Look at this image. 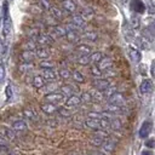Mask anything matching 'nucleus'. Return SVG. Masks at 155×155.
Returning <instances> with one entry per match:
<instances>
[{
	"label": "nucleus",
	"instance_id": "nucleus-1",
	"mask_svg": "<svg viewBox=\"0 0 155 155\" xmlns=\"http://www.w3.org/2000/svg\"><path fill=\"white\" fill-rule=\"evenodd\" d=\"M2 38L6 39L11 34L12 29V22L10 17V11H8V1L5 0L2 2Z\"/></svg>",
	"mask_w": 155,
	"mask_h": 155
},
{
	"label": "nucleus",
	"instance_id": "nucleus-2",
	"mask_svg": "<svg viewBox=\"0 0 155 155\" xmlns=\"http://www.w3.org/2000/svg\"><path fill=\"white\" fill-rule=\"evenodd\" d=\"M151 128H153L151 121H150V120H145V121L142 124V126H140V128H139V131H138V136H139L140 138H147V137L149 136V133L151 132Z\"/></svg>",
	"mask_w": 155,
	"mask_h": 155
},
{
	"label": "nucleus",
	"instance_id": "nucleus-3",
	"mask_svg": "<svg viewBox=\"0 0 155 155\" xmlns=\"http://www.w3.org/2000/svg\"><path fill=\"white\" fill-rule=\"evenodd\" d=\"M64 98V94L61 93V92H50L45 96V101L47 103H52V104H56V103H59L62 102Z\"/></svg>",
	"mask_w": 155,
	"mask_h": 155
},
{
	"label": "nucleus",
	"instance_id": "nucleus-4",
	"mask_svg": "<svg viewBox=\"0 0 155 155\" xmlns=\"http://www.w3.org/2000/svg\"><path fill=\"white\" fill-rule=\"evenodd\" d=\"M35 41H36V44L41 45V47H46V46H50L53 42V39L48 34H39L38 38L35 39Z\"/></svg>",
	"mask_w": 155,
	"mask_h": 155
},
{
	"label": "nucleus",
	"instance_id": "nucleus-5",
	"mask_svg": "<svg viewBox=\"0 0 155 155\" xmlns=\"http://www.w3.org/2000/svg\"><path fill=\"white\" fill-rule=\"evenodd\" d=\"M93 86L97 91H101V92H104L108 87H110V82L107 80V79H94L93 80Z\"/></svg>",
	"mask_w": 155,
	"mask_h": 155
},
{
	"label": "nucleus",
	"instance_id": "nucleus-6",
	"mask_svg": "<svg viewBox=\"0 0 155 155\" xmlns=\"http://www.w3.org/2000/svg\"><path fill=\"white\" fill-rule=\"evenodd\" d=\"M108 101H109V104H114V105H117V107H122L125 104V102H126L125 97L119 92H116L111 97H109Z\"/></svg>",
	"mask_w": 155,
	"mask_h": 155
},
{
	"label": "nucleus",
	"instance_id": "nucleus-7",
	"mask_svg": "<svg viewBox=\"0 0 155 155\" xmlns=\"http://www.w3.org/2000/svg\"><path fill=\"white\" fill-rule=\"evenodd\" d=\"M130 7L136 13H143L145 11V4L142 0H132L130 4Z\"/></svg>",
	"mask_w": 155,
	"mask_h": 155
},
{
	"label": "nucleus",
	"instance_id": "nucleus-8",
	"mask_svg": "<svg viewBox=\"0 0 155 155\" xmlns=\"http://www.w3.org/2000/svg\"><path fill=\"white\" fill-rule=\"evenodd\" d=\"M85 24H86L85 19H84L80 15H75V16L71 17V24H69V27H70L73 30H75L74 28H84Z\"/></svg>",
	"mask_w": 155,
	"mask_h": 155
},
{
	"label": "nucleus",
	"instance_id": "nucleus-9",
	"mask_svg": "<svg viewBox=\"0 0 155 155\" xmlns=\"http://www.w3.org/2000/svg\"><path fill=\"white\" fill-rule=\"evenodd\" d=\"M128 56H130L131 61L134 62V63H139L140 59H142V53L139 52V50L138 48H134L132 46L128 47Z\"/></svg>",
	"mask_w": 155,
	"mask_h": 155
},
{
	"label": "nucleus",
	"instance_id": "nucleus-10",
	"mask_svg": "<svg viewBox=\"0 0 155 155\" xmlns=\"http://www.w3.org/2000/svg\"><path fill=\"white\" fill-rule=\"evenodd\" d=\"M41 76L45 79V81H54L58 75L53 69H42L41 70Z\"/></svg>",
	"mask_w": 155,
	"mask_h": 155
},
{
	"label": "nucleus",
	"instance_id": "nucleus-11",
	"mask_svg": "<svg viewBox=\"0 0 155 155\" xmlns=\"http://www.w3.org/2000/svg\"><path fill=\"white\" fill-rule=\"evenodd\" d=\"M0 136L4 137L7 140H12L16 137V132L12 128H7V127H0Z\"/></svg>",
	"mask_w": 155,
	"mask_h": 155
},
{
	"label": "nucleus",
	"instance_id": "nucleus-12",
	"mask_svg": "<svg viewBox=\"0 0 155 155\" xmlns=\"http://www.w3.org/2000/svg\"><path fill=\"white\" fill-rule=\"evenodd\" d=\"M81 103V98L76 94H73L70 97H68V99L65 101V108H75Z\"/></svg>",
	"mask_w": 155,
	"mask_h": 155
},
{
	"label": "nucleus",
	"instance_id": "nucleus-13",
	"mask_svg": "<svg viewBox=\"0 0 155 155\" xmlns=\"http://www.w3.org/2000/svg\"><path fill=\"white\" fill-rule=\"evenodd\" d=\"M151 90H153V82H151V80H149V79L143 80L142 84H140V86H139V91H140V93L145 94V93L151 92Z\"/></svg>",
	"mask_w": 155,
	"mask_h": 155
},
{
	"label": "nucleus",
	"instance_id": "nucleus-14",
	"mask_svg": "<svg viewBox=\"0 0 155 155\" xmlns=\"http://www.w3.org/2000/svg\"><path fill=\"white\" fill-rule=\"evenodd\" d=\"M97 67L99 68V70L105 71V70H108V69H110V68L113 67V61H111L109 57H103V59L98 63Z\"/></svg>",
	"mask_w": 155,
	"mask_h": 155
},
{
	"label": "nucleus",
	"instance_id": "nucleus-15",
	"mask_svg": "<svg viewBox=\"0 0 155 155\" xmlns=\"http://www.w3.org/2000/svg\"><path fill=\"white\" fill-rule=\"evenodd\" d=\"M85 125H86L87 127L92 128V130H96V131L102 130V127H101V122H99V119L87 117V119H86V121H85Z\"/></svg>",
	"mask_w": 155,
	"mask_h": 155
},
{
	"label": "nucleus",
	"instance_id": "nucleus-16",
	"mask_svg": "<svg viewBox=\"0 0 155 155\" xmlns=\"http://www.w3.org/2000/svg\"><path fill=\"white\" fill-rule=\"evenodd\" d=\"M67 31L68 29L63 25H54L52 27V34L56 36V38H63L67 35Z\"/></svg>",
	"mask_w": 155,
	"mask_h": 155
},
{
	"label": "nucleus",
	"instance_id": "nucleus-17",
	"mask_svg": "<svg viewBox=\"0 0 155 155\" xmlns=\"http://www.w3.org/2000/svg\"><path fill=\"white\" fill-rule=\"evenodd\" d=\"M102 147H103V150L105 153H113L116 148V140L115 139H107V140H104Z\"/></svg>",
	"mask_w": 155,
	"mask_h": 155
},
{
	"label": "nucleus",
	"instance_id": "nucleus-18",
	"mask_svg": "<svg viewBox=\"0 0 155 155\" xmlns=\"http://www.w3.org/2000/svg\"><path fill=\"white\" fill-rule=\"evenodd\" d=\"M61 6H62L63 10H65L67 12H70V13L75 12V10H76V5L73 0H63L61 2Z\"/></svg>",
	"mask_w": 155,
	"mask_h": 155
},
{
	"label": "nucleus",
	"instance_id": "nucleus-19",
	"mask_svg": "<svg viewBox=\"0 0 155 155\" xmlns=\"http://www.w3.org/2000/svg\"><path fill=\"white\" fill-rule=\"evenodd\" d=\"M58 107L56 104H52V103H44L41 104V110L45 113V114H53L56 111H58Z\"/></svg>",
	"mask_w": 155,
	"mask_h": 155
},
{
	"label": "nucleus",
	"instance_id": "nucleus-20",
	"mask_svg": "<svg viewBox=\"0 0 155 155\" xmlns=\"http://www.w3.org/2000/svg\"><path fill=\"white\" fill-rule=\"evenodd\" d=\"M27 122L24 121V120H17V121H15L13 124H12V130L15 131V132H22V131H25L27 130Z\"/></svg>",
	"mask_w": 155,
	"mask_h": 155
},
{
	"label": "nucleus",
	"instance_id": "nucleus-21",
	"mask_svg": "<svg viewBox=\"0 0 155 155\" xmlns=\"http://www.w3.org/2000/svg\"><path fill=\"white\" fill-rule=\"evenodd\" d=\"M36 57L35 51H23L21 53V58L22 61H24V63H31V61Z\"/></svg>",
	"mask_w": 155,
	"mask_h": 155
},
{
	"label": "nucleus",
	"instance_id": "nucleus-22",
	"mask_svg": "<svg viewBox=\"0 0 155 155\" xmlns=\"http://www.w3.org/2000/svg\"><path fill=\"white\" fill-rule=\"evenodd\" d=\"M45 84H46V81H45V79L41 75H35L33 78V80H31V85L35 88H41V87L45 86Z\"/></svg>",
	"mask_w": 155,
	"mask_h": 155
},
{
	"label": "nucleus",
	"instance_id": "nucleus-23",
	"mask_svg": "<svg viewBox=\"0 0 155 155\" xmlns=\"http://www.w3.org/2000/svg\"><path fill=\"white\" fill-rule=\"evenodd\" d=\"M35 54L36 57L39 58H42V59H47L50 57V51L46 48V47H38L35 50Z\"/></svg>",
	"mask_w": 155,
	"mask_h": 155
},
{
	"label": "nucleus",
	"instance_id": "nucleus-24",
	"mask_svg": "<svg viewBox=\"0 0 155 155\" xmlns=\"http://www.w3.org/2000/svg\"><path fill=\"white\" fill-rule=\"evenodd\" d=\"M65 38H67L68 41H70V42H76V41H79V39H80L79 34L76 33V30H73V29H68Z\"/></svg>",
	"mask_w": 155,
	"mask_h": 155
},
{
	"label": "nucleus",
	"instance_id": "nucleus-25",
	"mask_svg": "<svg viewBox=\"0 0 155 155\" xmlns=\"http://www.w3.org/2000/svg\"><path fill=\"white\" fill-rule=\"evenodd\" d=\"M76 51L80 53V56H88L91 52H92V50H91V47L88 46V45H79L78 47H76Z\"/></svg>",
	"mask_w": 155,
	"mask_h": 155
},
{
	"label": "nucleus",
	"instance_id": "nucleus-26",
	"mask_svg": "<svg viewBox=\"0 0 155 155\" xmlns=\"http://www.w3.org/2000/svg\"><path fill=\"white\" fill-rule=\"evenodd\" d=\"M136 44H137V46H138L139 48H142V50H148V48H149V42H148V40H147L145 38H143V36L137 38V39H136Z\"/></svg>",
	"mask_w": 155,
	"mask_h": 155
},
{
	"label": "nucleus",
	"instance_id": "nucleus-27",
	"mask_svg": "<svg viewBox=\"0 0 155 155\" xmlns=\"http://www.w3.org/2000/svg\"><path fill=\"white\" fill-rule=\"evenodd\" d=\"M122 111V108L121 107H117V105H114V104H108L105 107V113H109V114H120Z\"/></svg>",
	"mask_w": 155,
	"mask_h": 155
},
{
	"label": "nucleus",
	"instance_id": "nucleus-28",
	"mask_svg": "<svg viewBox=\"0 0 155 155\" xmlns=\"http://www.w3.org/2000/svg\"><path fill=\"white\" fill-rule=\"evenodd\" d=\"M50 12H51L52 17L56 18V19H62L63 18V11L61 8H58V7H56V6H51Z\"/></svg>",
	"mask_w": 155,
	"mask_h": 155
},
{
	"label": "nucleus",
	"instance_id": "nucleus-29",
	"mask_svg": "<svg viewBox=\"0 0 155 155\" xmlns=\"http://www.w3.org/2000/svg\"><path fill=\"white\" fill-rule=\"evenodd\" d=\"M103 53L102 52H93V53H91L90 54V61H91V63H99L102 59H103Z\"/></svg>",
	"mask_w": 155,
	"mask_h": 155
},
{
	"label": "nucleus",
	"instance_id": "nucleus-30",
	"mask_svg": "<svg viewBox=\"0 0 155 155\" xmlns=\"http://www.w3.org/2000/svg\"><path fill=\"white\" fill-rule=\"evenodd\" d=\"M104 138H102V137H99V136H97V134H94L92 138H91V144L92 145H94V147H102L103 145V143H104Z\"/></svg>",
	"mask_w": 155,
	"mask_h": 155
},
{
	"label": "nucleus",
	"instance_id": "nucleus-31",
	"mask_svg": "<svg viewBox=\"0 0 155 155\" xmlns=\"http://www.w3.org/2000/svg\"><path fill=\"white\" fill-rule=\"evenodd\" d=\"M124 34H125V38H126L127 41H131L134 38V33H133V29L131 27H125L124 28Z\"/></svg>",
	"mask_w": 155,
	"mask_h": 155
},
{
	"label": "nucleus",
	"instance_id": "nucleus-32",
	"mask_svg": "<svg viewBox=\"0 0 155 155\" xmlns=\"http://www.w3.org/2000/svg\"><path fill=\"white\" fill-rule=\"evenodd\" d=\"M38 47H36V41L35 40H28L25 44H24V51H35Z\"/></svg>",
	"mask_w": 155,
	"mask_h": 155
},
{
	"label": "nucleus",
	"instance_id": "nucleus-33",
	"mask_svg": "<svg viewBox=\"0 0 155 155\" xmlns=\"http://www.w3.org/2000/svg\"><path fill=\"white\" fill-rule=\"evenodd\" d=\"M139 23H140L139 17H138L137 15H132V16H131V19H130L131 28H132V29H137V28L139 27Z\"/></svg>",
	"mask_w": 155,
	"mask_h": 155
},
{
	"label": "nucleus",
	"instance_id": "nucleus-34",
	"mask_svg": "<svg viewBox=\"0 0 155 155\" xmlns=\"http://www.w3.org/2000/svg\"><path fill=\"white\" fill-rule=\"evenodd\" d=\"M40 68L42 69H53L54 68V63L52 61H48V59H44L40 62Z\"/></svg>",
	"mask_w": 155,
	"mask_h": 155
},
{
	"label": "nucleus",
	"instance_id": "nucleus-35",
	"mask_svg": "<svg viewBox=\"0 0 155 155\" xmlns=\"http://www.w3.org/2000/svg\"><path fill=\"white\" fill-rule=\"evenodd\" d=\"M23 114H24V116H25L27 119H29V120H36V119H38L36 113H35L34 110H31V109H24Z\"/></svg>",
	"mask_w": 155,
	"mask_h": 155
},
{
	"label": "nucleus",
	"instance_id": "nucleus-36",
	"mask_svg": "<svg viewBox=\"0 0 155 155\" xmlns=\"http://www.w3.org/2000/svg\"><path fill=\"white\" fill-rule=\"evenodd\" d=\"M121 126H122V124H121V121H120L117 117H113V119L110 120V127H111L113 130H120Z\"/></svg>",
	"mask_w": 155,
	"mask_h": 155
},
{
	"label": "nucleus",
	"instance_id": "nucleus-37",
	"mask_svg": "<svg viewBox=\"0 0 155 155\" xmlns=\"http://www.w3.org/2000/svg\"><path fill=\"white\" fill-rule=\"evenodd\" d=\"M71 76H73V79L76 81V82H84L85 81V76L80 73V71H78V70H75V71H73V74H71Z\"/></svg>",
	"mask_w": 155,
	"mask_h": 155
},
{
	"label": "nucleus",
	"instance_id": "nucleus-38",
	"mask_svg": "<svg viewBox=\"0 0 155 155\" xmlns=\"http://www.w3.org/2000/svg\"><path fill=\"white\" fill-rule=\"evenodd\" d=\"M84 38H85L86 40H90V41H96V40L98 39V35H97V33H94V31H87V33L84 34Z\"/></svg>",
	"mask_w": 155,
	"mask_h": 155
},
{
	"label": "nucleus",
	"instance_id": "nucleus-39",
	"mask_svg": "<svg viewBox=\"0 0 155 155\" xmlns=\"http://www.w3.org/2000/svg\"><path fill=\"white\" fill-rule=\"evenodd\" d=\"M31 69H33V64L31 63H23V64L19 65V71H22V73H28Z\"/></svg>",
	"mask_w": 155,
	"mask_h": 155
},
{
	"label": "nucleus",
	"instance_id": "nucleus-40",
	"mask_svg": "<svg viewBox=\"0 0 155 155\" xmlns=\"http://www.w3.org/2000/svg\"><path fill=\"white\" fill-rule=\"evenodd\" d=\"M78 63L81 64V65H87L88 63H91L90 56H80V57L78 58Z\"/></svg>",
	"mask_w": 155,
	"mask_h": 155
},
{
	"label": "nucleus",
	"instance_id": "nucleus-41",
	"mask_svg": "<svg viewBox=\"0 0 155 155\" xmlns=\"http://www.w3.org/2000/svg\"><path fill=\"white\" fill-rule=\"evenodd\" d=\"M145 10H148L149 13H155V4H154L153 0H147Z\"/></svg>",
	"mask_w": 155,
	"mask_h": 155
},
{
	"label": "nucleus",
	"instance_id": "nucleus-42",
	"mask_svg": "<svg viewBox=\"0 0 155 155\" xmlns=\"http://www.w3.org/2000/svg\"><path fill=\"white\" fill-rule=\"evenodd\" d=\"M91 73H92V75H93V76H96L97 79H98V78H101V76L103 75V71H102V70H99V68H98L97 65H93V67L91 68Z\"/></svg>",
	"mask_w": 155,
	"mask_h": 155
},
{
	"label": "nucleus",
	"instance_id": "nucleus-43",
	"mask_svg": "<svg viewBox=\"0 0 155 155\" xmlns=\"http://www.w3.org/2000/svg\"><path fill=\"white\" fill-rule=\"evenodd\" d=\"M70 75H71V73H70V70H68L67 68H62V69L59 70V76H61L62 79H69Z\"/></svg>",
	"mask_w": 155,
	"mask_h": 155
},
{
	"label": "nucleus",
	"instance_id": "nucleus-44",
	"mask_svg": "<svg viewBox=\"0 0 155 155\" xmlns=\"http://www.w3.org/2000/svg\"><path fill=\"white\" fill-rule=\"evenodd\" d=\"M80 16H81L84 19H88V18H91V17L93 16V11H92V10H90V8H85Z\"/></svg>",
	"mask_w": 155,
	"mask_h": 155
},
{
	"label": "nucleus",
	"instance_id": "nucleus-45",
	"mask_svg": "<svg viewBox=\"0 0 155 155\" xmlns=\"http://www.w3.org/2000/svg\"><path fill=\"white\" fill-rule=\"evenodd\" d=\"M114 93H116V88L110 86V87H108V88L103 92V96H104V97H107V98H109V97H111Z\"/></svg>",
	"mask_w": 155,
	"mask_h": 155
},
{
	"label": "nucleus",
	"instance_id": "nucleus-46",
	"mask_svg": "<svg viewBox=\"0 0 155 155\" xmlns=\"http://www.w3.org/2000/svg\"><path fill=\"white\" fill-rule=\"evenodd\" d=\"M5 94H6V99L7 101H10L11 98H12V96H13V91H12V86L8 84L7 86H6V88H5Z\"/></svg>",
	"mask_w": 155,
	"mask_h": 155
},
{
	"label": "nucleus",
	"instance_id": "nucleus-47",
	"mask_svg": "<svg viewBox=\"0 0 155 155\" xmlns=\"http://www.w3.org/2000/svg\"><path fill=\"white\" fill-rule=\"evenodd\" d=\"M90 94H91V97H92V99H97V101H101L104 96H103V93L101 92V91H93V92H90Z\"/></svg>",
	"mask_w": 155,
	"mask_h": 155
},
{
	"label": "nucleus",
	"instance_id": "nucleus-48",
	"mask_svg": "<svg viewBox=\"0 0 155 155\" xmlns=\"http://www.w3.org/2000/svg\"><path fill=\"white\" fill-rule=\"evenodd\" d=\"M61 90H62V92H61V93H63L64 96H69V97H70V96H73V90H71V87H70V86H63Z\"/></svg>",
	"mask_w": 155,
	"mask_h": 155
},
{
	"label": "nucleus",
	"instance_id": "nucleus-49",
	"mask_svg": "<svg viewBox=\"0 0 155 155\" xmlns=\"http://www.w3.org/2000/svg\"><path fill=\"white\" fill-rule=\"evenodd\" d=\"M58 113H59L62 116H65V117L71 116V111L68 110V108H59V109H58Z\"/></svg>",
	"mask_w": 155,
	"mask_h": 155
},
{
	"label": "nucleus",
	"instance_id": "nucleus-50",
	"mask_svg": "<svg viewBox=\"0 0 155 155\" xmlns=\"http://www.w3.org/2000/svg\"><path fill=\"white\" fill-rule=\"evenodd\" d=\"M0 149H1V150H7V149H8L7 139H5V138L1 137V136H0Z\"/></svg>",
	"mask_w": 155,
	"mask_h": 155
},
{
	"label": "nucleus",
	"instance_id": "nucleus-51",
	"mask_svg": "<svg viewBox=\"0 0 155 155\" xmlns=\"http://www.w3.org/2000/svg\"><path fill=\"white\" fill-rule=\"evenodd\" d=\"M91 101H92V97H91L90 92L82 93V96H81V102H91Z\"/></svg>",
	"mask_w": 155,
	"mask_h": 155
},
{
	"label": "nucleus",
	"instance_id": "nucleus-52",
	"mask_svg": "<svg viewBox=\"0 0 155 155\" xmlns=\"http://www.w3.org/2000/svg\"><path fill=\"white\" fill-rule=\"evenodd\" d=\"M148 31H149V34L151 35V36H154L155 35V19L150 23V25L148 27Z\"/></svg>",
	"mask_w": 155,
	"mask_h": 155
},
{
	"label": "nucleus",
	"instance_id": "nucleus-53",
	"mask_svg": "<svg viewBox=\"0 0 155 155\" xmlns=\"http://www.w3.org/2000/svg\"><path fill=\"white\" fill-rule=\"evenodd\" d=\"M40 4H41V6H42L45 10H50V8H51V4H50L48 0H40Z\"/></svg>",
	"mask_w": 155,
	"mask_h": 155
},
{
	"label": "nucleus",
	"instance_id": "nucleus-54",
	"mask_svg": "<svg viewBox=\"0 0 155 155\" xmlns=\"http://www.w3.org/2000/svg\"><path fill=\"white\" fill-rule=\"evenodd\" d=\"M5 65L2 64V63H0V82L4 80V78H5Z\"/></svg>",
	"mask_w": 155,
	"mask_h": 155
},
{
	"label": "nucleus",
	"instance_id": "nucleus-55",
	"mask_svg": "<svg viewBox=\"0 0 155 155\" xmlns=\"http://www.w3.org/2000/svg\"><path fill=\"white\" fill-rule=\"evenodd\" d=\"M145 147L147 148H154L155 147V139H148L147 142H145Z\"/></svg>",
	"mask_w": 155,
	"mask_h": 155
},
{
	"label": "nucleus",
	"instance_id": "nucleus-56",
	"mask_svg": "<svg viewBox=\"0 0 155 155\" xmlns=\"http://www.w3.org/2000/svg\"><path fill=\"white\" fill-rule=\"evenodd\" d=\"M142 155H154V153L150 149H145V150L142 151Z\"/></svg>",
	"mask_w": 155,
	"mask_h": 155
},
{
	"label": "nucleus",
	"instance_id": "nucleus-57",
	"mask_svg": "<svg viewBox=\"0 0 155 155\" xmlns=\"http://www.w3.org/2000/svg\"><path fill=\"white\" fill-rule=\"evenodd\" d=\"M150 71H151V75L155 78V62L151 64V69H150Z\"/></svg>",
	"mask_w": 155,
	"mask_h": 155
},
{
	"label": "nucleus",
	"instance_id": "nucleus-58",
	"mask_svg": "<svg viewBox=\"0 0 155 155\" xmlns=\"http://www.w3.org/2000/svg\"><path fill=\"white\" fill-rule=\"evenodd\" d=\"M127 1H128V0H122V2H127Z\"/></svg>",
	"mask_w": 155,
	"mask_h": 155
},
{
	"label": "nucleus",
	"instance_id": "nucleus-59",
	"mask_svg": "<svg viewBox=\"0 0 155 155\" xmlns=\"http://www.w3.org/2000/svg\"><path fill=\"white\" fill-rule=\"evenodd\" d=\"M62 1H63V0H62Z\"/></svg>",
	"mask_w": 155,
	"mask_h": 155
}]
</instances>
